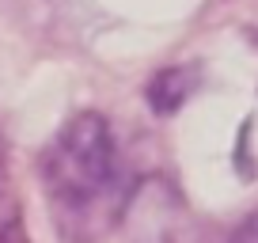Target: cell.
<instances>
[{"label": "cell", "mask_w": 258, "mask_h": 243, "mask_svg": "<svg viewBox=\"0 0 258 243\" xmlns=\"http://www.w3.org/2000/svg\"><path fill=\"white\" fill-rule=\"evenodd\" d=\"M38 178L64 243H99L125 213L133 190L110 122L99 110L73 114L53 133L42 148Z\"/></svg>", "instance_id": "cell-1"}, {"label": "cell", "mask_w": 258, "mask_h": 243, "mask_svg": "<svg viewBox=\"0 0 258 243\" xmlns=\"http://www.w3.org/2000/svg\"><path fill=\"white\" fill-rule=\"evenodd\" d=\"M198 84H202V69L198 65H171V69H160L148 80L145 99L160 118H167V114L182 110V103L198 91Z\"/></svg>", "instance_id": "cell-2"}, {"label": "cell", "mask_w": 258, "mask_h": 243, "mask_svg": "<svg viewBox=\"0 0 258 243\" xmlns=\"http://www.w3.org/2000/svg\"><path fill=\"white\" fill-rule=\"evenodd\" d=\"M228 243H258V209L250 213V217L243 220L232 235H228Z\"/></svg>", "instance_id": "cell-3"}]
</instances>
